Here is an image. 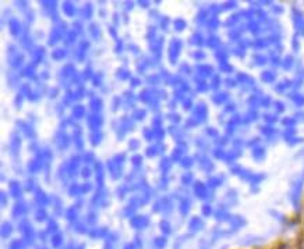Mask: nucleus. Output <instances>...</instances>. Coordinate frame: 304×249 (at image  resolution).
I'll use <instances>...</instances> for the list:
<instances>
[]
</instances>
